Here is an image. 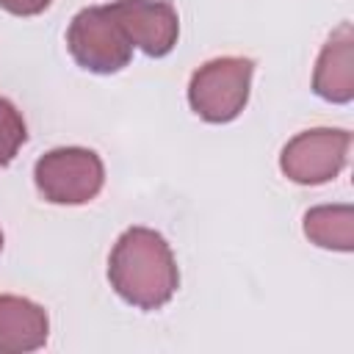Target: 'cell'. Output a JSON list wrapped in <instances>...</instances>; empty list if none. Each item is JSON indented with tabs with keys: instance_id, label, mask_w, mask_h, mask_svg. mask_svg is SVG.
Listing matches in <instances>:
<instances>
[{
	"instance_id": "1",
	"label": "cell",
	"mask_w": 354,
	"mask_h": 354,
	"mask_svg": "<svg viewBox=\"0 0 354 354\" xmlns=\"http://www.w3.org/2000/svg\"><path fill=\"white\" fill-rule=\"evenodd\" d=\"M108 282L138 310H160L180 285L177 260L166 238L149 227H127L108 257Z\"/></svg>"
},
{
	"instance_id": "2",
	"label": "cell",
	"mask_w": 354,
	"mask_h": 354,
	"mask_svg": "<svg viewBox=\"0 0 354 354\" xmlns=\"http://www.w3.org/2000/svg\"><path fill=\"white\" fill-rule=\"evenodd\" d=\"M252 75L254 61L246 55H218L205 61L188 80L191 111L210 124L232 122L249 102Z\"/></svg>"
},
{
	"instance_id": "3",
	"label": "cell",
	"mask_w": 354,
	"mask_h": 354,
	"mask_svg": "<svg viewBox=\"0 0 354 354\" xmlns=\"http://www.w3.org/2000/svg\"><path fill=\"white\" fill-rule=\"evenodd\" d=\"M33 183L50 205H86L102 191L105 166L88 147H55L36 160Z\"/></svg>"
},
{
	"instance_id": "4",
	"label": "cell",
	"mask_w": 354,
	"mask_h": 354,
	"mask_svg": "<svg viewBox=\"0 0 354 354\" xmlns=\"http://www.w3.org/2000/svg\"><path fill=\"white\" fill-rule=\"evenodd\" d=\"M66 50L75 64L94 75H116L133 58V44L108 6L80 8L66 28Z\"/></svg>"
},
{
	"instance_id": "5",
	"label": "cell",
	"mask_w": 354,
	"mask_h": 354,
	"mask_svg": "<svg viewBox=\"0 0 354 354\" xmlns=\"http://www.w3.org/2000/svg\"><path fill=\"white\" fill-rule=\"evenodd\" d=\"M351 133L343 127H310L296 133L279 152L282 174L296 185L335 180L348 160Z\"/></svg>"
},
{
	"instance_id": "6",
	"label": "cell",
	"mask_w": 354,
	"mask_h": 354,
	"mask_svg": "<svg viewBox=\"0 0 354 354\" xmlns=\"http://www.w3.org/2000/svg\"><path fill=\"white\" fill-rule=\"evenodd\" d=\"M108 11L124 30L133 47L149 58H163L174 50L180 36V17L169 0H116Z\"/></svg>"
},
{
	"instance_id": "7",
	"label": "cell",
	"mask_w": 354,
	"mask_h": 354,
	"mask_svg": "<svg viewBox=\"0 0 354 354\" xmlns=\"http://www.w3.org/2000/svg\"><path fill=\"white\" fill-rule=\"evenodd\" d=\"M354 33L351 22H340L324 41L315 69L313 91L326 102H351L354 97Z\"/></svg>"
},
{
	"instance_id": "8",
	"label": "cell",
	"mask_w": 354,
	"mask_h": 354,
	"mask_svg": "<svg viewBox=\"0 0 354 354\" xmlns=\"http://www.w3.org/2000/svg\"><path fill=\"white\" fill-rule=\"evenodd\" d=\"M47 310L25 296L0 293V354H28L47 343Z\"/></svg>"
},
{
	"instance_id": "9",
	"label": "cell",
	"mask_w": 354,
	"mask_h": 354,
	"mask_svg": "<svg viewBox=\"0 0 354 354\" xmlns=\"http://www.w3.org/2000/svg\"><path fill=\"white\" fill-rule=\"evenodd\" d=\"M304 235L332 252L354 249V210L351 205H318L304 213Z\"/></svg>"
},
{
	"instance_id": "10",
	"label": "cell",
	"mask_w": 354,
	"mask_h": 354,
	"mask_svg": "<svg viewBox=\"0 0 354 354\" xmlns=\"http://www.w3.org/2000/svg\"><path fill=\"white\" fill-rule=\"evenodd\" d=\"M28 141V124L17 105L0 97V166H8Z\"/></svg>"
},
{
	"instance_id": "11",
	"label": "cell",
	"mask_w": 354,
	"mask_h": 354,
	"mask_svg": "<svg viewBox=\"0 0 354 354\" xmlns=\"http://www.w3.org/2000/svg\"><path fill=\"white\" fill-rule=\"evenodd\" d=\"M53 0H0V8L14 17H36L50 8Z\"/></svg>"
},
{
	"instance_id": "12",
	"label": "cell",
	"mask_w": 354,
	"mask_h": 354,
	"mask_svg": "<svg viewBox=\"0 0 354 354\" xmlns=\"http://www.w3.org/2000/svg\"><path fill=\"white\" fill-rule=\"evenodd\" d=\"M0 252H3V230H0Z\"/></svg>"
}]
</instances>
